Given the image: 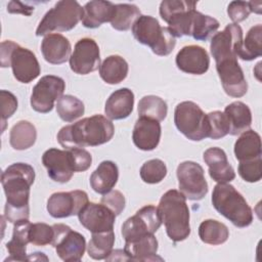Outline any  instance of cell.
I'll list each match as a JSON object with an SVG mask.
<instances>
[{"mask_svg":"<svg viewBox=\"0 0 262 262\" xmlns=\"http://www.w3.org/2000/svg\"><path fill=\"white\" fill-rule=\"evenodd\" d=\"M34 180L35 170L26 163H14L2 172L1 183L6 196L4 218L8 222L29 219L30 189Z\"/></svg>","mask_w":262,"mask_h":262,"instance_id":"cell-1","label":"cell"},{"mask_svg":"<svg viewBox=\"0 0 262 262\" xmlns=\"http://www.w3.org/2000/svg\"><path fill=\"white\" fill-rule=\"evenodd\" d=\"M114 133L115 127L108 118L93 115L62 127L57 133V141L64 149L97 146L108 142Z\"/></svg>","mask_w":262,"mask_h":262,"instance_id":"cell-2","label":"cell"},{"mask_svg":"<svg viewBox=\"0 0 262 262\" xmlns=\"http://www.w3.org/2000/svg\"><path fill=\"white\" fill-rule=\"evenodd\" d=\"M158 211L167 235L174 243L182 242L190 234L189 209L186 198L176 189L166 191L159 203Z\"/></svg>","mask_w":262,"mask_h":262,"instance_id":"cell-3","label":"cell"},{"mask_svg":"<svg viewBox=\"0 0 262 262\" xmlns=\"http://www.w3.org/2000/svg\"><path fill=\"white\" fill-rule=\"evenodd\" d=\"M215 210L228 219L234 226L244 228L253 222V212L246 199L228 182L218 183L212 192Z\"/></svg>","mask_w":262,"mask_h":262,"instance_id":"cell-4","label":"cell"},{"mask_svg":"<svg viewBox=\"0 0 262 262\" xmlns=\"http://www.w3.org/2000/svg\"><path fill=\"white\" fill-rule=\"evenodd\" d=\"M131 30L134 38L139 43L150 47L157 55L166 56L170 54L176 45V39L170 30L162 27L154 16L140 15Z\"/></svg>","mask_w":262,"mask_h":262,"instance_id":"cell-5","label":"cell"},{"mask_svg":"<svg viewBox=\"0 0 262 262\" xmlns=\"http://www.w3.org/2000/svg\"><path fill=\"white\" fill-rule=\"evenodd\" d=\"M83 7L74 0H61L49 9L39 23L36 36H46L53 32H66L74 29L82 19Z\"/></svg>","mask_w":262,"mask_h":262,"instance_id":"cell-6","label":"cell"},{"mask_svg":"<svg viewBox=\"0 0 262 262\" xmlns=\"http://www.w3.org/2000/svg\"><path fill=\"white\" fill-rule=\"evenodd\" d=\"M174 123L178 131L192 141H201L209 137L207 114L193 101H182L176 105Z\"/></svg>","mask_w":262,"mask_h":262,"instance_id":"cell-7","label":"cell"},{"mask_svg":"<svg viewBox=\"0 0 262 262\" xmlns=\"http://www.w3.org/2000/svg\"><path fill=\"white\" fill-rule=\"evenodd\" d=\"M196 4L195 1L184 0H164L161 2L160 15L168 24V29L175 38L190 36Z\"/></svg>","mask_w":262,"mask_h":262,"instance_id":"cell-8","label":"cell"},{"mask_svg":"<svg viewBox=\"0 0 262 262\" xmlns=\"http://www.w3.org/2000/svg\"><path fill=\"white\" fill-rule=\"evenodd\" d=\"M179 191L188 200L200 201L208 192V183L203 167L192 161L178 165L176 171Z\"/></svg>","mask_w":262,"mask_h":262,"instance_id":"cell-9","label":"cell"},{"mask_svg":"<svg viewBox=\"0 0 262 262\" xmlns=\"http://www.w3.org/2000/svg\"><path fill=\"white\" fill-rule=\"evenodd\" d=\"M52 226L54 238L51 245L55 248L57 256L66 262L80 261L86 250V239L83 234L62 223Z\"/></svg>","mask_w":262,"mask_h":262,"instance_id":"cell-10","label":"cell"},{"mask_svg":"<svg viewBox=\"0 0 262 262\" xmlns=\"http://www.w3.org/2000/svg\"><path fill=\"white\" fill-rule=\"evenodd\" d=\"M66 89L62 78L47 75L43 76L34 86L31 94V105L34 111L46 114L52 111L55 100H58Z\"/></svg>","mask_w":262,"mask_h":262,"instance_id":"cell-11","label":"cell"},{"mask_svg":"<svg viewBox=\"0 0 262 262\" xmlns=\"http://www.w3.org/2000/svg\"><path fill=\"white\" fill-rule=\"evenodd\" d=\"M161 224L162 220L158 208L152 205H146L123 223L121 232L125 242H127L144 235L155 234Z\"/></svg>","mask_w":262,"mask_h":262,"instance_id":"cell-12","label":"cell"},{"mask_svg":"<svg viewBox=\"0 0 262 262\" xmlns=\"http://www.w3.org/2000/svg\"><path fill=\"white\" fill-rule=\"evenodd\" d=\"M89 203L84 190L60 191L52 193L47 201V211L53 218H67L78 215Z\"/></svg>","mask_w":262,"mask_h":262,"instance_id":"cell-13","label":"cell"},{"mask_svg":"<svg viewBox=\"0 0 262 262\" xmlns=\"http://www.w3.org/2000/svg\"><path fill=\"white\" fill-rule=\"evenodd\" d=\"M242 43L243 30L237 24H229L223 31L213 35L210 50L215 62L226 58H237Z\"/></svg>","mask_w":262,"mask_h":262,"instance_id":"cell-14","label":"cell"},{"mask_svg":"<svg viewBox=\"0 0 262 262\" xmlns=\"http://www.w3.org/2000/svg\"><path fill=\"white\" fill-rule=\"evenodd\" d=\"M71 70L78 75H88L100 67V53L97 43L91 38L80 39L69 59Z\"/></svg>","mask_w":262,"mask_h":262,"instance_id":"cell-15","label":"cell"},{"mask_svg":"<svg viewBox=\"0 0 262 262\" xmlns=\"http://www.w3.org/2000/svg\"><path fill=\"white\" fill-rule=\"evenodd\" d=\"M216 70L225 93L242 97L248 91V83L237 58H226L216 62Z\"/></svg>","mask_w":262,"mask_h":262,"instance_id":"cell-16","label":"cell"},{"mask_svg":"<svg viewBox=\"0 0 262 262\" xmlns=\"http://www.w3.org/2000/svg\"><path fill=\"white\" fill-rule=\"evenodd\" d=\"M78 218L91 233H97L114 230L116 214L101 203H88L79 212Z\"/></svg>","mask_w":262,"mask_h":262,"instance_id":"cell-17","label":"cell"},{"mask_svg":"<svg viewBox=\"0 0 262 262\" xmlns=\"http://www.w3.org/2000/svg\"><path fill=\"white\" fill-rule=\"evenodd\" d=\"M42 163L47 169L48 176L55 182L66 183L75 173L70 149L49 148L43 154Z\"/></svg>","mask_w":262,"mask_h":262,"instance_id":"cell-18","label":"cell"},{"mask_svg":"<svg viewBox=\"0 0 262 262\" xmlns=\"http://www.w3.org/2000/svg\"><path fill=\"white\" fill-rule=\"evenodd\" d=\"M9 67L12 69L14 78L20 83H30L35 80L41 72L39 61L30 49L24 48L18 44L12 50Z\"/></svg>","mask_w":262,"mask_h":262,"instance_id":"cell-19","label":"cell"},{"mask_svg":"<svg viewBox=\"0 0 262 262\" xmlns=\"http://www.w3.org/2000/svg\"><path fill=\"white\" fill-rule=\"evenodd\" d=\"M175 62L177 68L183 73L203 75L209 70L210 57L202 46L187 45L178 51Z\"/></svg>","mask_w":262,"mask_h":262,"instance_id":"cell-20","label":"cell"},{"mask_svg":"<svg viewBox=\"0 0 262 262\" xmlns=\"http://www.w3.org/2000/svg\"><path fill=\"white\" fill-rule=\"evenodd\" d=\"M161 133L160 122L149 118L139 117L133 128V143L141 150H152L159 145Z\"/></svg>","mask_w":262,"mask_h":262,"instance_id":"cell-21","label":"cell"},{"mask_svg":"<svg viewBox=\"0 0 262 262\" xmlns=\"http://www.w3.org/2000/svg\"><path fill=\"white\" fill-rule=\"evenodd\" d=\"M209 168L210 177L218 183L230 182L235 178V172L228 163L225 151L220 147H210L203 155Z\"/></svg>","mask_w":262,"mask_h":262,"instance_id":"cell-22","label":"cell"},{"mask_svg":"<svg viewBox=\"0 0 262 262\" xmlns=\"http://www.w3.org/2000/svg\"><path fill=\"white\" fill-rule=\"evenodd\" d=\"M71 43L61 34L46 35L41 43V52L44 59L52 64H61L71 57Z\"/></svg>","mask_w":262,"mask_h":262,"instance_id":"cell-23","label":"cell"},{"mask_svg":"<svg viewBox=\"0 0 262 262\" xmlns=\"http://www.w3.org/2000/svg\"><path fill=\"white\" fill-rule=\"evenodd\" d=\"M158 239L155 234H148L125 242L124 252L132 261H155L163 260L157 256Z\"/></svg>","mask_w":262,"mask_h":262,"instance_id":"cell-24","label":"cell"},{"mask_svg":"<svg viewBox=\"0 0 262 262\" xmlns=\"http://www.w3.org/2000/svg\"><path fill=\"white\" fill-rule=\"evenodd\" d=\"M133 105V92L128 88H121L113 92L106 99L104 113L110 120H123L131 115Z\"/></svg>","mask_w":262,"mask_h":262,"instance_id":"cell-25","label":"cell"},{"mask_svg":"<svg viewBox=\"0 0 262 262\" xmlns=\"http://www.w3.org/2000/svg\"><path fill=\"white\" fill-rule=\"evenodd\" d=\"M29 219H23L13 223V231L11 239L6 244V250L8 251L9 257L5 261H26L27 256V245L30 243L29 231L31 227Z\"/></svg>","mask_w":262,"mask_h":262,"instance_id":"cell-26","label":"cell"},{"mask_svg":"<svg viewBox=\"0 0 262 262\" xmlns=\"http://www.w3.org/2000/svg\"><path fill=\"white\" fill-rule=\"evenodd\" d=\"M115 4L110 1L94 0L87 2L83 7L82 25L88 29H96L103 23L111 21Z\"/></svg>","mask_w":262,"mask_h":262,"instance_id":"cell-27","label":"cell"},{"mask_svg":"<svg viewBox=\"0 0 262 262\" xmlns=\"http://www.w3.org/2000/svg\"><path fill=\"white\" fill-rule=\"evenodd\" d=\"M119 178V170L117 165L112 161H103L92 172L90 176L91 188L100 194L111 191L117 184Z\"/></svg>","mask_w":262,"mask_h":262,"instance_id":"cell-28","label":"cell"},{"mask_svg":"<svg viewBox=\"0 0 262 262\" xmlns=\"http://www.w3.org/2000/svg\"><path fill=\"white\" fill-rule=\"evenodd\" d=\"M233 150L238 162L260 159L262 156L260 135L252 129L246 130L235 141Z\"/></svg>","mask_w":262,"mask_h":262,"instance_id":"cell-29","label":"cell"},{"mask_svg":"<svg viewBox=\"0 0 262 262\" xmlns=\"http://www.w3.org/2000/svg\"><path fill=\"white\" fill-rule=\"evenodd\" d=\"M230 135H237L248 130L252 124V113L250 107L242 102L234 101L224 108Z\"/></svg>","mask_w":262,"mask_h":262,"instance_id":"cell-30","label":"cell"},{"mask_svg":"<svg viewBox=\"0 0 262 262\" xmlns=\"http://www.w3.org/2000/svg\"><path fill=\"white\" fill-rule=\"evenodd\" d=\"M129 67L127 61L120 55L107 56L99 67V76L111 85L123 82L128 75Z\"/></svg>","mask_w":262,"mask_h":262,"instance_id":"cell-31","label":"cell"},{"mask_svg":"<svg viewBox=\"0 0 262 262\" xmlns=\"http://www.w3.org/2000/svg\"><path fill=\"white\" fill-rule=\"evenodd\" d=\"M37 139V131L35 126L29 122L21 120L17 122L10 130L9 143L16 150H25L32 147Z\"/></svg>","mask_w":262,"mask_h":262,"instance_id":"cell-32","label":"cell"},{"mask_svg":"<svg viewBox=\"0 0 262 262\" xmlns=\"http://www.w3.org/2000/svg\"><path fill=\"white\" fill-rule=\"evenodd\" d=\"M201 241L208 245H222L229 237V230L225 224L214 219L204 220L199 226Z\"/></svg>","mask_w":262,"mask_h":262,"instance_id":"cell-33","label":"cell"},{"mask_svg":"<svg viewBox=\"0 0 262 262\" xmlns=\"http://www.w3.org/2000/svg\"><path fill=\"white\" fill-rule=\"evenodd\" d=\"M262 55V26L260 24L252 27L237 52V57L243 60H253Z\"/></svg>","mask_w":262,"mask_h":262,"instance_id":"cell-34","label":"cell"},{"mask_svg":"<svg viewBox=\"0 0 262 262\" xmlns=\"http://www.w3.org/2000/svg\"><path fill=\"white\" fill-rule=\"evenodd\" d=\"M114 244V230L92 233V236L87 246L88 255L94 260L106 259L113 252Z\"/></svg>","mask_w":262,"mask_h":262,"instance_id":"cell-35","label":"cell"},{"mask_svg":"<svg viewBox=\"0 0 262 262\" xmlns=\"http://www.w3.org/2000/svg\"><path fill=\"white\" fill-rule=\"evenodd\" d=\"M141 15L139 8L134 4H115L111 25L115 30L127 31Z\"/></svg>","mask_w":262,"mask_h":262,"instance_id":"cell-36","label":"cell"},{"mask_svg":"<svg viewBox=\"0 0 262 262\" xmlns=\"http://www.w3.org/2000/svg\"><path fill=\"white\" fill-rule=\"evenodd\" d=\"M139 117H145L162 122L168 113V106L164 99L156 95L143 96L138 102Z\"/></svg>","mask_w":262,"mask_h":262,"instance_id":"cell-37","label":"cell"},{"mask_svg":"<svg viewBox=\"0 0 262 262\" xmlns=\"http://www.w3.org/2000/svg\"><path fill=\"white\" fill-rule=\"evenodd\" d=\"M219 26L220 24L216 18L195 10L190 36L199 41H207L219 29Z\"/></svg>","mask_w":262,"mask_h":262,"instance_id":"cell-38","label":"cell"},{"mask_svg":"<svg viewBox=\"0 0 262 262\" xmlns=\"http://www.w3.org/2000/svg\"><path fill=\"white\" fill-rule=\"evenodd\" d=\"M56 112L62 121L73 122L84 115L85 106L82 100L76 96L66 94L57 100Z\"/></svg>","mask_w":262,"mask_h":262,"instance_id":"cell-39","label":"cell"},{"mask_svg":"<svg viewBox=\"0 0 262 262\" xmlns=\"http://www.w3.org/2000/svg\"><path fill=\"white\" fill-rule=\"evenodd\" d=\"M139 174L145 183H160L167 175V167L162 160L152 159L141 166Z\"/></svg>","mask_w":262,"mask_h":262,"instance_id":"cell-40","label":"cell"},{"mask_svg":"<svg viewBox=\"0 0 262 262\" xmlns=\"http://www.w3.org/2000/svg\"><path fill=\"white\" fill-rule=\"evenodd\" d=\"M54 238L53 226L43 222L32 223L29 231L30 243L34 246L51 245Z\"/></svg>","mask_w":262,"mask_h":262,"instance_id":"cell-41","label":"cell"},{"mask_svg":"<svg viewBox=\"0 0 262 262\" xmlns=\"http://www.w3.org/2000/svg\"><path fill=\"white\" fill-rule=\"evenodd\" d=\"M207 118L210 128L209 138L219 139L229 133V126L224 113L220 111L211 112L207 114Z\"/></svg>","mask_w":262,"mask_h":262,"instance_id":"cell-42","label":"cell"},{"mask_svg":"<svg viewBox=\"0 0 262 262\" xmlns=\"http://www.w3.org/2000/svg\"><path fill=\"white\" fill-rule=\"evenodd\" d=\"M262 160L255 159L251 161L239 162L238 164V174L239 176L247 182H258L262 178V170H261Z\"/></svg>","mask_w":262,"mask_h":262,"instance_id":"cell-43","label":"cell"},{"mask_svg":"<svg viewBox=\"0 0 262 262\" xmlns=\"http://www.w3.org/2000/svg\"><path fill=\"white\" fill-rule=\"evenodd\" d=\"M1 99V124L2 132L5 130L6 120L9 119L17 110V99L14 94L7 90L0 91Z\"/></svg>","mask_w":262,"mask_h":262,"instance_id":"cell-44","label":"cell"},{"mask_svg":"<svg viewBox=\"0 0 262 262\" xmlns=\"http://www.w3.org/2000/svg\"><path fill=\"white\" fill-rule=\"evenodd\" d=\"M101 204L106 206L110 210H112L116 216L120 215L125 209V196L119 190H111L107 193L103 194L100 201Z\"/></svg>","mask_w":262,"mask_h":262,"instance_id":"cell-45","label":"cell"},{"mask_svg":"<svg viewBox=\"0 0 262 262\" xmlns=\"http://www.w3.org/2000/svg\"><path fill=\"white\" fill-rule=\"evenodd\" d=\"M70 152L73 159L75 172H84L90 168L92 157L89 151L82 147H75L70 148Z\"/></svg>","mask_w":262,"mask_h":262,"instance_id":"cell-46","label":"cell"},{"mask_svg":"<svg viewBox=\"0 0 262 262\" xmlns=\"http://www.w3.org/2000/svg\"><path fill=\"white\" fill-rule=\"evenodd\" d=\"M251 13L249 2L246 1H232L227 7V14L229 18L233 21L232 24H237L245 20Z\"/></svg>","mask_w":262,"mask_h":262,"instance_id":"cell-47","label":"cell"},{"mask_svg":"<svg viewBox=\"0 0 262 262\" xmlns=\"http://www.w3.org/2000/svg\"><path fill=\"white\" fill-rule=\"evenodd\" d=\"M17 44L10 41V40H6L3 41L1 43V67L2 68H7L9 67V59H10V55L12 50L15 48Z\"/></svg>","mask_w":262,"mask_h":262,"instance_id":"cell-48","label":"cell"},{"mask_svg":"<svg viewBox=\"0 0 262 262\" xmlns=\"http://www.w3.org/2000/svg\"><path fill=\"white\" fill-rule=\"evenodd\" d=\"M7 11L9 13H21L29 16L34 11V6H30L19 1H10L7 4Z\"/></svg>","mask_w":262,"mask_h":262,"instance_id":"cell-49","label":"cell"},{"mask_svg":"<svg viewBox=\"0 0 262 262\" xmlns=\"http://www.w3.org/2000/svg\"><path fill=\"white\" fill-rule=\"evenodd\" d=\"M261 6H262V2L261 1H258V2L250 1L249 2V7H250L251 12H255V13L260 14L261 13Z\"/></svg>","mask_w":262,"mask_h":262,"instance_id":"cell-50","label":"cell"}]
</instances>
